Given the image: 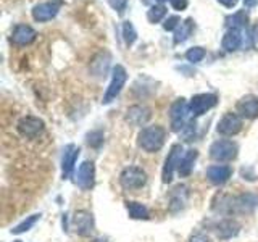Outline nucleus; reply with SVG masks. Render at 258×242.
<instances>
[{
	"instance_id": "nucleus-5",
	"label": "nucleus",
	"mask_w": 258,
	"mask_h": 242,
	"mask_svg": "<svg viewBox=\"0 0 258 242\" xmlns=\"http://www.w3.org/2000/svg\"><path fill=\"white\" fill-rule=\"evenodd\" d=\"M147 183V173L141 166H127L119 174V184L126 191H137Z\"/></svg>"
},
{
	"instance_id": "nucleus-17",
	"label": "nucleus",
	"mask_w": 258,
	"mask_h": 242,
	"mask_svg": "<svg viewBox=\"0 0 258 242\" xmlns=\"http://www.w3.org/2000/svg\"><path fill=\"white\" fill-rule=\"evenodd\" d=\"M232 176V168L228 165H212L207 168V179L213 186L226 184Z\"/></svg>"
},
{
	"instance_id": "nucleus-19",
	"label": "nucleus",
	"mask_w": 258,
	"mask_h": 242,
	"mask_svg": "<svg viewBox=\"0 0 258 242\" xmlns=\"http://www.w3.org/2000/svg\"><path fill=\"white\" fill-rule=\"evenodd\" d=\"M237 113L245 119H255L258 118V97L247 95L242 97L236 105Z\"/></svg>"
},
{
	"instance_id": "nucleus-25",
	"label": "nucleus",
	"mask_w": 258,
	"mask_h": 242,
	"mask_svg": "<svg viewBox=\"0 0 258 242\" xmlns=\"http://www.w3.org/2000/svg\"><path fill=\"white\" fill-rule=\"evenodd\" d=\"M126 210H127L129 218H133V220L147 221L150 218L149 208L145 207L144 204H141V202H126Z\"/></svg>"
},
{
	"instance_id": "nucleus-15",
	"label": "nucleus",
	"mask_w": 258,
	"mask_h": 242,
	"mask_svg": "<svg viewBox=\"0 0 258 242\" xmlns=\"http://www.w3.org/2000/svg\"><path fill=\"white\" fill-rule=\"evenodd\" d=\"M79 147L76 144H68L67 147L63 149V155H61V177L63 179H68L71 177L73 171H75V165L79 157Z\"/></svg>"
},
{
	"instance_id": "nucleus-9",
	"label": "nucleus",
	"mask_w": 258,
	"mask_h": 242,
	"mask_svg": "<svg viewBox=\"0 0 258 242\" xmlns=\"http://www.w3.org/2000/svg\"><path fill=\"white\" fill-rule=\"evenodd\" d=\"M44 121L37 118V116H23L20 121H18V125H16V129H18V133L23 136V137H26V139H36V137H39L40 134L44 133Z\"/></svg>"
},
{
	"instance_id": "nucleus-3",
	"label": "nucleus",
	"mask_w": 258,
	"mask_h": 242,
	"mask_svg": "<svg viewBox=\"0 0 258 242\" xmlns=\"http://www.w3.org/2000/svg\"><path fill=\"white\" fill-rule=\"evenodd\" d=\"M189 116H190V108H189V102L185 99H176L171 107H169V121H171V129L174 133H181L182 129L187 126L189 123Z\"/></svg>"
},
{
	"instance_id": "nucleus-37",
	"label": "nucleus",
	"mask_w": 258,
	"mask_h": 242,
	"mask_svg": "<svg viewBox=\"0 0 258 242\" xmlns=\"http://www.w3.org/2000/svg\"><path fill=\"white\" fill-rule=\"evenodd\" d=\"M218 2H220L223 7H226V8H234L237 5V2L239 0H218Z\"/></svg>"
},
{
	"instance_id": "nucleus-22",
	"label": "nucleus",
	"mask_w": 258,
	"mask_h": 242,
	"mask_svg": "<svg viewBox=\"0 0 258 242\" xmlns=\"http://www.w3.org/2000/svg\"><path fill=\"white\" fill-rule=\"evenodd\" d=\"M197 157H199V152L196 149H190L184 153L179 161V166H177V173H179L181 177H187L194 171V165H196Z\"/></svg>"
},
{
	"instance_id": "nucleus-12",
	"label": "nucleus",
	"mask_w": 258,
	"mask_h": 242,
	"mask_svg": "<svg viewBox=\"0 0 258 242\" xmlns=\"http://www.w3.org/2000/svg\"><path fill=\"white\" fill-rule=\"evenodd\" d=\"M63 5V0H47L44 4H39L32 8V18L39 23L50 21L58 15L60 8Z\"/></svg>"
},
{
	"instance_id": "nucleus-13",
	"label": "nucleus",
	"mask_w": 258,
	"mask_h": 242,
	"mask_svg": "<svg viewBox=\"0 0 258 242\" xmlns=\"http://www.w3.org/2000/svg\"><path fill=\"white\" fill-rule=\"evenodd\" d=\"M76 184L79 189L91 191L95 186V165L94 161H83L76 171Z\"/></svg>"
},
{
	"instance_id": "nucleus-35",
	"label": "nucleus",
	"mask_w": 258,
	"mask_h": 242,
	"mask_svg": "<svg viewBox=\"0 0 258 242\" xmlns=\"http://www.w3.org/2000/svg\"><path fill=\"white\" fill-rule=\"evenodd\" d=\"M187 242H210V240L204 232H196L187 239Z\"/></svg>"
},
{
	"instance_id": "nucleus-34",
	"label": "nucleus",
	"mask_w": 258,
	"mask_h": 242,
	"mask_svg": "<svg viewBox=\"0 0 258 242\" xmlns=\"http://www.w3.org/2000/svg\"><path fill=\"white\" fill-rule=\"evenodd\" d=\"M169 2H171V7L174 8V10H177V12L185 10L187 5H189V0H169Z\"/></svg>"
},
{
	"instance_id": "nucleus-39",
	"label": "nucleus",
	"mask_w": 258,
	"mask_h": 242,
	"mask_svg": "<svg viewBox=\"0 0 258 242\" xmlns=\"http://www.w3.org/2000/svg\"><path fill=\"white\" fill-rule=\"evenodd\" d=\"M244 5H245L247 8L255 7V5H256V0H244Z\"/></svg>"
},
{
	"instance_id": "nucleus-20",
	"label": "nucleus",
	"mask_w": 258,
	"mask_h": 242,
	"mask_svg": "<svg viewBox=\"0 0 258 242\" xmlns=\"http://www.w3.org/2000/svg\"><path fill=\"white\" fill-rule=\"evenodd\" d=\"M240 231V224L232 220V218H226V220H221L220 223H216L215 226V234L218 239L221 240H228V239H232L236 237Z\"/></svg>"
},
{
	"instance_id": "nucleus-8",
	"label": "nucleus",
	"mask_w": 258,
	"mask_h": 242,
	"mask_svg": "<svg viewBox=\"0 0 258 242\" xmlns=\"http://www.w3.org/2000/svg\"><path fill=\"white\" fill-rule=\"evenodd\" d=\"M71 223L76 234L81 237H89L95 231V218L89 210H76Z\"/></svg>"
},
{
	"instance_id": "nucleus-29",
	"label": "nucleus",
	"mask_w": 258,
	"mask_h": 242,
	"mask_svg": "<svg viewBox=\"0 0 258 242\" xmlns=\"http://www.w3.org/2000/svg\"><path fill=\"white\" fill-rule=\"evenodd\" d=\"M205 55H207V52L204 47H192L185 52V58H187V62H190V63H199L205 58Z\"/></svg>"
},
{
	"instance_id": "nucleus-1",
	"label": "nucleus",
	"mask_w": 258,
	"mask_h": 242,
	"mask_svg": "<svg viewBox=\"0 0 258 242\" xmlns=\"http://www.w3.org/2000/svg\"><path fill=\"white\" fill-rule=\"evenodd\" d=\"M258 208V196L252 192L239 194V196H223L220 204L215 205L216 212L223 215H247L253 213Z\"/></svg>"
},
{
	"instance_id": "nucleus-10",
	"label": "nucleus",
	"mask_w": 258,
	"mask_h": 242,
	"mask_svg": "<svg viewBox=\"0 0 258 242\" xmlns=\"http://www.w3.org/2000/svg\"><path fill=\"white\" fill-rule=\"evenodd\" d=\"M218 103V97L215 94H197L194 95L190 102H189V108H190V115L194 118L205 115L208 110H212L216 107Z\"/></svg>"
},
{
	"instance_id": "nucleus-26",
	"label": "nucleus",
	"mask_w": 258,
	"mask_h": 242,
	"mask_svg": "<svg viewBox=\"0 0 258 242\" xmlns=\"http://www.w3.org/2000/svg\"><path fill=\"white\" fill-rule=\"evenodd\" d=\"M40 213H34V215H31V216H26V220H23L21 223H18L15 226V228H12V234H23V232H26L29 229L34 228V224L40 220Z\"/></svg>"
},
{
	"instance_id": "nucleus-30",
	"label": "nucleus",
	"mask_w": 258,
	"mask_h": 242,
	"mask_svg": "<svg viewBox=\"0 0 258 242\" xmlns=\"http://www.w3.org/2000/svg\"><path fill=\"white\" fill-rule=\"evenodd\" d=\"M228 21H231L232 28H240V29H242V28H245V26H247V23H248V15H247L244 10H240V12H237V13H234Z\"/></svg>"
},
{
	"instance_id": "nucleus-18",
	"label": "nucleus",
	"mask_w": 258,
	"mask_h": 242,
	"mask_svg": "<svg viewBox=\"0 0 258 242\" xmlns=\"http://www.w3.org/2000/svg\"><path fill=\"white\" fill-rule=\"evenodd\" d=\"M36 37H37V32L31 26H28V24H16L12 32L10 40L16 45H29L34 42Z\"/></svg>"
},
{
	"instance_id": "nucleus-31",
	"label": "nucleus",
	"mask_w": 258,
	"mask_h": 242,
	"mask_svg": "<svg viewBox=\"0 0 258 242\" xmlns=\"http://www.w3.org/2000/svg\"><path fill=\"white\" fill-rule=\"evenodd\" d=\"M87 144L94 149H99L103 144V133L102 131H92L87 134Z\"/></svg>"
},
{
	"instance_id": "nucleus-24",
	"label": "nucleus",
	"mask_w": 258,
	"mask_h": 242,
	"mask_svg": "<svg viewBox=\"0 0 258 242\" xmlns=\"http://www.w3.org/2000/svg\"><path fill=\"white\" fill-rule=\"evenodd\" d=\"M194 28H196V23H194L192 18H187V20H184L179 26H177L176 32H174V44H182L185 42L190 36H192V32H194Z\"/></svg>"
},
{
	"instance_id": "nucleus-28",
	"label": "nucleus",
	"mask_w": 258,
	"mask_h": 242,
	"mask_svg": "<svg viewBox=\"0 0 258 242\" xmlns=\"http://www.w3.org/2000/svg\"><path fill=\"white\" fill-rule=\"evenodd\" d=\"M123 39H124V42H126L127 47H131L136 42L137 32H136V28H134V24L131 21H124L123 23Z\"/></svg>"
},
{
	"instance_id": "nucleus-32",
	"label": "nucleus",
	"mask_w": 258,
	"mask_h": 242,
	"mask_svg": "<svg viewBox=\"0 0 258 242\" xmlns=\"http://www.w3.org/2000/svg\"><path fill=\"white\" fill-rule=\"evenodd\" d=\"M179 24H181V18L177 15H173V16H168V18L165 20L163 28H165V31H173L179 26Z\"/></svg>"
},
{
	"instance_id": "nucleus-36",
	"label": "nucleus",
	"mask_w": 258,
	"mask_h": 242,
	"mask_svg": "<svg viewBox=\"0 0 258 242\" xmlns=\"http://www.w3.org/2000/svg\"><path fill=\"white\" fill-rule=\"evenodd\" d=\"M252 42H253V47L258 50V23L255 24L252 31Z\"/></svg>"
},
{
	"instance_id": "nucleus-33",
	"label": "nucleus",
	"mask_w": 258,
	"mask_h": 242,
	"mask_svg": "<svg viewBox=\"0 0 258 242\" xmlns=\"http://www.w3.org/2000/svg\"><path fill=\"white\" fill-rule=\"evenodd\" d=\"M110 2V5H111V8L113 10H116L119 15L123 13L124 10H126V5H127V0H108Z\"/></svg>"
},
{
	"instance_id": "nucleus-23",
	"label": "nucleus",
	"mask_w": 258,
	"mask_h": 242,
	"mask_svg": "<svg viewBox=\"0 0 258 242\" xmlns=\"http://www.w3.org/2000/svg\"><path fill=\"white\" fill-rule=\"evenodd\" d=\"M110 60H111V56L110 53L107 52H102L95 56V58L91 62V71L94 73V76H105L107 75V71H108V67H110Z\"/></svg>"
},
{
	"instance_id": "nucleus-38",
	"label": "nucleus",
	"mask_w": 258,
	"mask_h": 242,
	"mask_svg": "<svg viewBox=\"0 0 258 242\" xmlns=\"http://www.w3.org/2000/svg\"><path fill=\"white\" fill-rule=\"evenodd\" d=\"M242 176H244V179H245V176H250V181L255 179V174L252 171H248V169H245V168H242Z\"/></svg>"
},
{
	"instance_id": "nucleus-16",
	"label": "nucleus",
	"mask_w": 258,
	"mask_h": 242,
	"mask_svg": "<svg viewBox=\"0 0 258 242\" xmlns=\"http://www.w3.org/2000/svg\"><path fill=\"white\" fill-rule=\"evenodd\" d=\"M152 118V110L145 105H133L126 111V121L131 126H145Z\"/></svg>"
},
{
	"instance_id": "nucleus-11",
	"label": "nucleus",
	"mask_w": 258,
	"mask_h": 242,
	"mask_svg": "<svg viewBox=\"0 0 258 242\" xmlns=\"http://www.w3.org/2000/svg\"><path fill=\"white\" fill-rule=\"evenodd\" d=\"M216 131L226 137H232V136L239 134L242 131V116L239 113L228 111L220 119V123L216 126Z\"/></svg>"
},
{
	"instance_id": "nucleus-27",
	"label": "nucleus",
	"mask_w": 258,
	"mask_h": 242,
	"mask_svg": "<svg viewBox=\"0 0 258 242\" xmlns=\"http://www.w3.org/2000/svg\"><path fill=\"white\" fill-rule=\"evenodd\" d=\"M166 16V7L165 5H152L147 12V20L150 23H160Z\"/></svg>"
},
{
	"instance_id": "nucleus-41",
	"label": "nucleus",
	"mask_w": 258,
	"mask_h": 242,
	"mask_svg": "<svg viewBox=\"0 0 258 242\" xmlns=\"http://www.w3.org/2000/svg\"><path fill=\"white\" fill-rule=\"evenodd\" d=\"M15 242H21V240H15Z\"/></svg>"
},
{
	"instance_id": "nucleus-14",
	"label": "nucleus",
	"mask_w": 258,
	"mask_h": 242,
	"mask_svg": "<svg viewBox=\"0 0 258 242\" xmlns=\"http://www.w3.org/2000/svg\"><path fill=\"white\" fill-rule=\"evenodd\" d=\"M189 200V188L185 184H177L169 192V200H168V210L169 213H177L185 207Z\"/></svg>"
},
{
	"instance_id": "nucleus-7",
	"label": "nucleus",
	"mask_w": 258,
	"mask_h": 242,
	"mask_svg": "<svg viewBox=\"0 0 258 242\" xmlns=\"http://www.w3.org/2000/svg\"><path fill=\"white\" fill-rule=\"evenodd\" d=\"M184 149L181 144H173L171 149L168 152V157L165 160L163 169H161V181L165 184H169L173 181L174 171H177V166H179V161L184 155Z\"/></svg>"
},
{
	"instance_id": "nucleus-21",
	"label": "nucleus",
	"mask_w": 258,
	"mask_h": 242,
	"mask_svg": "<svg viewBox=\"0 0 258 242\" xmlns=\"http://www.w3.org/2000/svg\"><path fill=\"white\" fill-rule=\"evenodd\" d=\"M242 44V29L240 28H229L224 32L221 45L226 52H234L237 50Z\"/></svg>"
},
{
	"instance_id": "nucleus-40",
	"label": "nucleus",
	"mask_w": 258,
	"mask_h": 242,
	"mask_svg": "<svg viewBox=\"0 0 258 242\" xmlns=\"http://www.w3.org/2000/svg\"><path fill=\"white\" fill-rule=\"evenodd\" d=\"M157 2H160V4H163V2H166V0H157Z\"/></svg>"
},
{
	"instance_id": "nucleus-4",
	"label": "nucleus",
	"mask_w": 258,
	"mask_h": 242,
	"mask_svg": "<svg viewBox=\"0 0 258 242\" xmlns=\"http://www.w3.org/2000/svg\"><path fill=\"white\" fill-rule=\"evenodd\" d=\"M237 152H239L237 144L229 139L215 141L212 145H210V158L218 161V163H228V161H232L237 157Z\"/></svg>"
},
{
	"instance_id": "nucleus-2",
	"label": "nucleus",
	"mask_w": 258,
	"mask_h": 242,
	"mask_svg": "<svg viewBox=\"0 0 258 242\" xmlns=\"http://www.w3.org/2000/svg\"><path fill=\"white\" fill-rule=\"evenodd\" d=\"M166 141V129L160 125L145 126L137 134V145L149 153L158 152L165 145Z\"/></svg>"
},
{
	"instance_id": "nucleus-6",
	"label": "nucleus",
	"mask_w": 258,
	"mask_h": 242,
	"mask_svg": "<svg viewBox=\"0 0 258 242\" xmlns=\"http://www.w3.org/2000/svg\"><path fill=\"white\" fill-rule=\"evenodd\" d=\"M127 81V71L124 70V67H121V65H116L115 68L111 71V81L107 87V91L103 94V105H108L111 103L113 100L116 99L119 95V92L123 91V87Z\"/></svg>"
}]
</instances>
